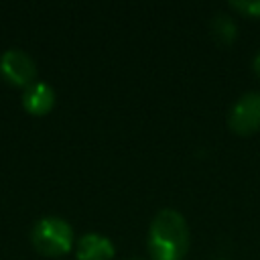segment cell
I'll return each instance as SVG.
<instances>
[{"label": "cell", "instance_id": "obj_1", "mask_svg": "<svg viewBox=\"0 0 260 260\" xmlns=\"http://www.w3.org/2000/svg\"><path fill=\"white\" fill-rule=\"evenodd\" d=\"M189 250V228L177 209H160L148 228V252L152 260H183Z\"/></svg>", "mask_w": 260, "mask_h": 260}, {"label": "cell", "instance_id": "obj_2", "mask_svg": "<svg viewBox=\"0 0 260 260\" xmlns=\"http://www.w3.org/2000/svg\"><path fill=\"white\" fill-rule=\"evenodd\" d=\"M30 244L39 254L47 258H57L71 250L73 230L63 217L47 215L35 221L30 230Z\"/></svg>", "mask_w": 260, "mask_h": 260}, {"label": "cell", "instance_id": "obj_3", "mask_svg": "<svg viewBox=\"0 0 260 260\" xmlns=\"http://www.w3.org/2000/svg\"><path fill=\"white\" fill-rule=\"evenodd\" d=\"M0 75L10 85L26 89L37 81V63L22 49H6L0 55Z\"/></svg>", "mask_w": 260, "mask_h": 260}, {"label": "cell", "instance_id": "obj_4", "mask_svg": "<svg viewBox=\"0 0 260 260\" xmlns=\"http://www.w3.org/2000/svg\"><path fill=\"white\" fill-rule=\"evenodd\" d=\"M228 124L236 134H252L260 130V91L240 95L228 114Z\"/></svg>", "mask_w": 260, "mask_h": 260}, {"label": "cell", "instance_id": "obj_5", "mask_svg": "<svg viewBox=\"0 0 260 260\" xmlns=\"http://www.w3.org/2000/svg\"><path fill=\"white\" fill-rule=\"evenodd\" d=\"M114 244L110 238L89 232L83 234L75 244V256L77 260H112L114 258Z\"/></svg>", "mask_w": 260, "mask_h": 260}, {"label": "cell", "instance_id": "obj_6", "mask_svg": "<svg viewBox=\"0 0 260 260\" xmlns=\"http://www.w3.org/2000/svg\"><path fill=\"white\" fill-rule=\"evenodd\" d=\"M55 106V89L45 81H35L22 91V108L32 116H45Z\"/></svg>", "mask_w": 260, "mask_h": 260}, {"label": "cell", "instance_id": "obj_7", "mask_svg": "<svg viewBox=\"0 0 260 260\" xmlns=\"http://www.w3.org/2000/svg\"><path fill=\"white\" fill-rule=\"evenodd\" d=\"M209 28H211V37L219 43V45H232L238 37V26L234 22V18L225 12H215L211 16V22H209Z\"/></svg>", "mask_w": 260, "mask_h": 260}, {"label": "cell", "instance_id": "obj_8", "mask_svg": "<svg viewBox=\"0 0 260 260\" xmlns=\"http://www.w3.org/2000/svg\"><path fill=\"white\" fill-rule=\"evenodd\" d=\"M232 8H236L248 16H260V0H244V2L236 0V2H232Z\"/></svg>", "mask_w": 260, "mask_h": 260}, {"label": "cell", "instance_id": "obj_9", "mask_svg": "<svg viewBox=\"0 0 260 260\" xmlns=\"http://www.w3.org/2000/svg\"><path fill=\"white\" fill-rule=\"evenodd\" d=\"M254 69H256V71L260 73V55H258V57L254 59Z\"/></svg>", "mask_w": 260, "mask_h": 260}, {"label": "cell", "instance_id": "obj_10", "mask_svg": "<svg viewBox=\"0 0 260 260\" xmlns=\"http://www.w3.org/2000/svg\"><path fill=\"white\" fill-rule=\"evenodd\" d=\"M132 260H142V258H132Z\"/></svg>", "mask_w": 260, "mask_h": 260}, {"label": "cell", "instance_id": "obj_11", "mask_svg": "<svg viewBox=\"0 0 260 260\" xmlns=\"http://www.w3.org/2000/svg\"><path fill=\"white\" fill-rule=\"evenodd\" d=\"M217 260H225V258H217Z\"/></svg>", "mask_w": 260, "mask_h": 260}]
</instances>
